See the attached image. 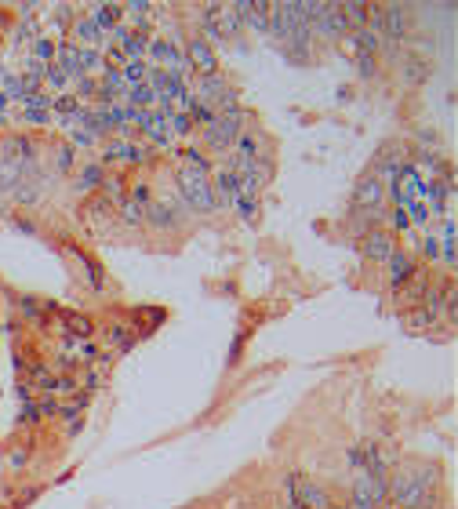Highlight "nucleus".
Segmentation results:
<instances>
[{"label": "nucleus", "instance_id": "11", "mask_svg": "<svg viewBox=\"0 0 458 509\" xmlns=\"http://www.w3.org/2000/svg\"><path fill=\"white\" fill-rule=\"evenodd\" d=\"M233 88V84L215 69V73H204V76H197V103H204V106H215L226 92Z\"/></svg>", "mask_w": 458, "mask_h": 509}, {"label": "nucleus", "instance_id": "16", "mask_svg": "<svg viewBox=\"0 0 458 509\" xmlns=\"http://www.w3.org/2000/svg\"><path fill=\"white\" fill-rule=\"evenodd\" d=\"M73 156H76L73 146H58V153H55V172H58V175H66V172H73V167H76Z\"/></svg>", "mask_w": 458, "mask_h": 509}, {"label": "nucleus", "instance_id": "6", "mask_svg": "<svg viewBox=\"0 0 458 509\" xmlns=\"http://www.w3.org/2000/svg\"><path fill=\"white\" fill-rule=\"evenodd\" d=\"M240 131H244V113H222L204 128V146L208 149H229Z\"/></svg>", "mask_w": 458, "mask_h": 509}, {"label": "nucleus", "instance_id": "13", "mask_svg": "<svg viewBox=\"0 0 458 509\" xmlns=\"http://www.w3.org/2000/svg\"><path fill=\"white\" fill-rule=\"evenodd\" d=\"M342 19H346V30L356 33V30H368L372 22V4H360V0H346V4H338Z\"/></svg>", "mask_w": 458, "mask_h": 509}, {"label": "nucleus", "instance_id": "18", "mask_svg": "<svg viewBox=\"0 0 458 509\" xmlns=\"http://www.w3.org/2000/svg\"><path fill=\"white\" fill-rule=\"evenodd\" d=\"M422 76H426V62H422V58H404V80L415 84V80H422Z\"/></svg>", "mask_w": 458, "mask_h": 509}, {"label": "nucleus", "instance_id": "14", "mask_svg": "<svg viewBox=\"0 0 458 509\" xmlns=\"http://www.w3.org/2000/svg\"><path fill=\"white\" fill-rule=\"evenodd\" d=\"M113 219H117L121 226H128V229H139V226H142V208L131 204V201H124V204L113 208Z\"/></svg>", "mask_w": 458, "mask_h": 509}, {"label": "nucleus", "instance_id": "2", "mask_svg": "<svg viewBox=\"0 0 458 509\" xmlns=\"http://www.w3.org/2000/svg\"><path fill=\"white\" fill-rule=\"evenodd\" d=\"M175 190H178V204L186 211L208 215V211L219 208V193H215L211 175H197V172H190V167H178V172H175Z\"/></svg>", "mask_w": 458, "mask_h": 509}, {"label": "nucleus", "instance_id": "10", "mask_svg": "<svg viewBox=\"0 0 458 509\" xmlns=\"http://www.w3.org/2000/svg\"><path fill=\"white\" fill-rule=\"evenodd\" d=\"M19 208H33V204H40L44 197H48V186L40 183V172H30V175H22L19 183H15V190L8 193Z\"/></svg>", "mask_w": 458, "mask_h": 509}, {"label": "nucleus", "instance_id": "17", "mask_svg": "<svg viewBox=\"0 0 458 509\" xmlns=\"http://www.w3.org/2000/svg\"><path fill=\"white\" fill-rule=\"evenodd\" d=\"M353 58H356V69H360V76H368V80H372V76L379 73V62H375V55H364V51H356Z\"/></svg>", "mask_w": 458, "mask_h": 509}, {"label": "nucleus", "instance_id": "15", "mask_svg": "<svg viewBox=\"0 0 458 509\" xmlns=\"http://www.w3.org/2000/svg\"><path fill=\"white\" fill-rule=\"evenodd\" d=\"M106 183V172L99 164H87L84 167V175H80V190H95V186H103Z\"/></svg>", "mask_w": 458, "mask_h": 509}, {"label": "nucleus", "instance_id": "7", "mask_svg": "<svg viewBox=\"0 0 458 509\" xmlns=\"http://www.w3.org/2000/svg\"><path fill=\"white\" fill-rule=\"evenodd\" d=\"M386 204V183L372 172H364L356 183H353V208L356 211H379Z\"/></svg>", "mask_w": 458, "mask_h": 509}, {"label": "nucleus", "instance_id": "5", "mask_svg": "<svg viewBox=\"0 0 458 509\" xmlns=\"http://www.w3.org/2000/svg\"><path fill=\"white\" fill-rule=\"evenodd\" d=\"M360 251H364V259H368V263L386 266L393 254H397V233L390 226H375L372 233L360 237Z\"/></svg>", "mask_w": 458, "mask_h": 509}, {"label": "nucleus", "instance_id": "19", "mask_svg": "<svg viewBox=\"0 0 458 509\" xmlns=\"http://www.w3.org/2000/svg\"><path fill=\"white\" fill-rule=\"evenodd\" d=\"M66 324H69V327H76V335H84V338H87L91 331H95V324H91L87 317H80V313H66Z\"/></svg>", "mask_w": 458, "mask_h": 509}, {"label": "nucleus", "instance_id": "12", "mask_svg": "<svg viewBox=\"0 0 458 509\" xmlns=\"http://www.w3.org/2000/svg\"><path fill=\"white\" fill-rule=\"evenodd\" d=\"M426 288H429V270L426 266H418V273L408 281V284H400L393 295H397V302L404 306V309H415L418 302H422V295H426Z\"/></svg>", "mask_w": 458, "mask_h": 509}, {"label": "nucleus", "instance_id": "8", "mask_svg": "<svg viewBox=\"0 0 458 509\" xmlns=\"http://www.w3.org/2000/svg\"><path fill=\"white\" fill-rule=\"evenodd\" d=\"M418 266H422V263L415 259L411 251H400V247H397V254H393V259L386 263V281H390V288L397 291L400 284H408V281L418 273Z\"/></svg>", "mask_w": 458, "mask_h": 509}, {"label": "nucleus", "instance_id": "1", "mask_svg": "<svg viewBox=\"0 0 458 509\" xmlns=\"http://www.w3.org/2000/svg\"><path fill=\"white\" fill-rule=\"evenodd\" d=\"M386 498L397 509H436L440 498V466L436 462H400L386 480Z\"/></svg>", "mask_w": 458, "mask_h": 509}, {"label": "nucleus", "instance_id": "3", "mask_svg": "<svg viewBox=\"0 0 458 509\" xmlns=\"http://www.w3.org/2000/svg\"><path fill=\"white\" fill-rule=\"evenodd\" d=\"M335 502L338 498L320 480L306 473H288V509H335Z\"/></svg>", "mask_w": 458, "mask_h": 509}, {"label": "nucleus", "instance_id": "9", "mask_svg": "<svg viewBox=\"0 0 458 509\" xmlns=\"http://www.w3.org/2000/svg\"><path fill=\"white\" fill-rule=\"evenodd\" d=\"M186 66L197 69L201 76H204V73H215V69H219L215 48H211L204 37H190V40H186Z\"/></svg>", "mask_w": 458, "mask_h": 509}, {"label": "nucleus", "instance_id": "4", "mask_svg": "<svg viewBox=\"0 0 458 509\" xmlns=\"http://www.w3.org/2000/svg\"><path fill=\"white\" fill-rule=\"evenodd\" d=\"M142 226H153L160 233H178L186 226V208L178 201H153L142 208Z\"/></svg>", "mask_w": 458, "mask_h": 509}]
</instances>
